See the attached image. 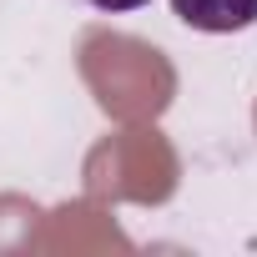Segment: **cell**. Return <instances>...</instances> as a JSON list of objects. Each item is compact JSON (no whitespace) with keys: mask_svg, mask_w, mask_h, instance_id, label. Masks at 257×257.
I'll use <instances>...</instances> for the list:
<instances>
[{"mask_svg":"<svg viewBox=\"0 0 257 257\" xmlns=\"http://www.w3.org/2000/svg\"><path fill=\"white\" fill-rule=\"evenodd\" d=\"M172 16L207 36H232L257 21V0H172Z\"/></svg>","mask_w":257,"mask_h":257,"instance_id":"1","label":"cell"},{"mask_svg":"<svg viewBox=\"0 0 257 257\" xmlns=\"http://www.w3.org/2000/svg\"><path fill=\"white\" fill-rule=\"evenodd\" d=\"M91 11H106V16H121V11H142V6H152V0H86Z\"/></svg>","mask_w":257,"mask_h":257,"instance_id":"2","label":"cell"}]
</instances>
